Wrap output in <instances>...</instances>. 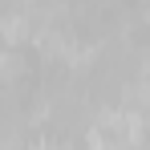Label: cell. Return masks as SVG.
Returning <instances> with one entry per match:
<instances>
[{
    "instance_id": "cell-2",
    "label": "cell",
    "mask_w": 150,
    "mask_h": 150,
    "mask_svg": "<svg viewBox=\"0 0 150 150\" xmlns=\"http://www.w3.org/2000/svg\"><path fill=\"white\" fill-rule=\"evenodd\" d=\"M93 150H101V146H98V142H93Z\"/></svg>"
},
{
    "instance_id": "cell-1",
    "label": "cell",
    "mask_w": 150,
    "mask_h": 150,
    "mask_svg": "<svg viewBox=\"0 0 150 150\" xmlns=\"http://www.w3.org/2000/svg\"><path fill=\"white\" fill-rule=\"evenodd\" d=\"M0 33H4L8 41H21V33H25V25H21V21L12 16V21H4V28H0Z\"/></svg>"
}]
</instances>
